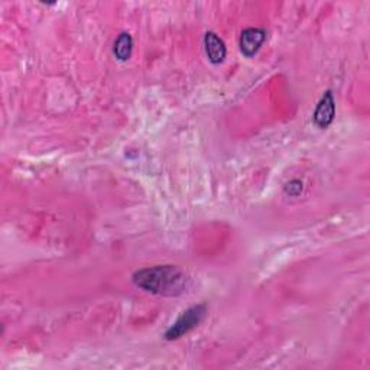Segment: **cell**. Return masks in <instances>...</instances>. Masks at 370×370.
<instances>
[{
  "mask_svg": "<svg viewBox=\"0 0 370 370\" xmlns=\"http://www.w3.org/2000/svg\"><path fill=\"white\" fill-rule=\"evenodd\" d=\"M135 285L146 292L161 296H178L188 288L190 278L174 265L140 269L133 275Z\"/></svg>",
  "mask_w": 370,
  "mask_h": 370,
  "instance_id": "6da1fadb",
  "label": "cell"
},
{
  "mask_svg": "<svg viewBox=\"0 0 370 370\" xmlns=\"http://www.w3.org/2000/svg\"><path fill=\"white\" fill-rule=\"evenodd\" d=\"M205 312H207V307L204 304L194 305V307L188 308L187 311H184L178 317V320L174 323V326H171L168 328V331L165 333V339L167 340H177V339L183 337L184 334H187L192 328H196L203 321Z\"/></svg>",
  "mask_w": 370,
  "mask_h": 370,
  "instance_id": "7a4b0ae2",
  "label": "cell"
},
{
  "mask_svg": "<svg viewBox=\"0 0 370 370\" xmlns=\"http://www.w3.org/2000/svg\"><path fill=\"white\" fill-rule=\"evenodd\" d=\"M267 41V31L262 28H248L240 35V51L244 57H253Z\"/></svg>",
  "mask_w": 370,
  "mask_h": 370,
  "instance_id": "3957f363",
  "label": "cell"
},
{
  "mask_svg": "<svg viewBox=\"0 0 370 370\" xmlns=\"http://www.w3.org/2000/svg\"><path fill=\"white\" fill-rule=\"evenodd\" d=\"M334 115H336V103H334L333 93L327 90L319 104H317L315 112L312 115L315 126L320 129H327L334 120Z\"/></svg>",
  "mask_w": 370,
  "mask_h": 370,
  "instance_id": "277c9868",
  "label": "cell"
},
{
  "mask_svg": "<svg viewBox=\"0 0 370 370\" xmlns=\"http://www.w3.org/2000/svg\"><path fill=\"white\" fill-rule=\"evenodd\" d=\"M204 49L211 64H221L227 56V49L223 40L215 32H207L204 35Z\"/></svg>",
  "mask_w": 370,
  "mask_h": 370,
  "instance_id": "5b68a950",
  "label": "cell"
},
{
  "mask_svg": "<svg viewBox=\"0 0 370 370\" xmlns=\"http://www.w3.org/2000/svg\"><path fill=\"white\" fill-rule=\"evenodd\" d=\"M133 49V40L128 32H123L119 35V38L115 42L113 52L119 61H128L132 56Z\"/></svg>",
  "mask_w": 370,
  "mask_h": 370,
  "instance_id": "8992f818",
  "label": "cell"
},
{
  "mask_svg": "<svg viewBox=\"0 0 370 370\" xmlns=\"http://www.w3.org/2000/svg\"><path fill=\"white\" fill-rule=\"evenodd\" d=\"M303 183L301 181H299V180H292V181H289L285 187H284V191H285V194H288V196H291V197H298L299 196V194H301L303 192Z\"/></svg>",
  "mask_w": 370,
  "mask_h": 370,
  "instance_id": "52a82bcc",
  "label": "cell"
}]
</instances>
